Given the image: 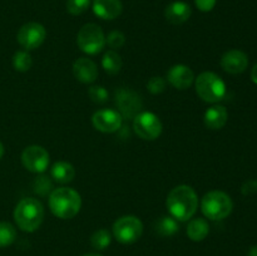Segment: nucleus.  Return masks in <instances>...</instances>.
<instances>
[{
    "label": "nucleus",
    "instance_id": "obj_1",
    "mask_svg": "<svg viewBox=\"0 0 257 256\" xmlns=\"http://www.w3.org/2000/svg\"><path fill=\"white\" fill-rule=\"evenodd\" d=\"M171 216L177 221H188L198 207V197L191 186L180 185L170 191L166 201Z\"/></svg>",
    "mask_w": 257,
    "mask_h": 256
},
{
    "label": "nucleus",
    "instance_id": "obj_2",
    "mask_svg": "<svg viewBox=\"0 0 257 256\" xmlns=\"http://www.w3.org/2000/svg\"><path fill=\"white\" fill-rule=\"evenodd\" d=\"M82 207V198L70 187H58L49 195V208L53 215L62 220H69L78 215Z\"/></svg>",
    "mask_w": 257,
    "mask_h": 256
},
{
    "label": "nucleus",
    "instance_id": "obj_3",
    "mask_svg": "<svg viewBox=\"0 0 257 256\" xmlns=\"http://www.w3.org/2000/svg\"><path fill=\"white\" fill-rule=\"evenodd\" d=\"M14 220L18 227L25 232H34L44 220V207L38 198H23L14 210Z\"/></svg>",
    "mask_w": 257,
    "mask_h": 256
},
{
    "label": "nucleus",
    "instance_id": "obj_4",
    "mask_svg": "<svg viewBox=\"0 0 257 256\" xmlns=\"http://www.w3.org/2000/svg\"><path fill=\"white\" fill-rule=\"evenodd\" d=\"M233 203L230 196L223 191L213 190L206 193L201 201V210L207 218L220 221L232 212Z\"/></svg>",
    "mask_w": 257,
    "mask_h": 256
},
{
    "label": "nucleus",
    "instance_id": "obj_5",
    "mask_svg": "<svg viewBox=\"0 0 257 256\" xmlns=\"http://www.w3.org/2000/svg\"><path fill=\"white\" fill-rule=\"evenodd\" d=\"M196 93L207 103H217L226 95V84L222 78L213 72H203L196 78Z\"/></svg>",
    "mask_w": 257,
    "mask_h": 256
},
{
    "label": "nucleus",
    "instance_id": "obj_6",
    "mask_svg": "<svg viewBox=\"0 0 257 256\" xmlns=\"http://www.w3.org/2000/svg\"><path fill=\"white\" fill-rule=\"evenodd\" d=\"M77 44L82 52L94 55L102 52L105 45V35L102 28L94 23L83 25L77 35Z\"/></svg>",
    "mask_w": 257,
    "mask_h": 256
},
{
    "label": "nucleus",
    "instance_id": "obj_7",
    "mask_svg": "<svg viewBox=\"0 0 257 256\" xmlns=\"http://www.w3.org/2000/svg\"><path fill=\"white\" fill-rule=\"evenodd\" d=\"M142 233L143 223L136 216H122L113 223V235L115 240L123 245H132L137 242Z\"/></svg>",
    "mask_w": 257,
    "mask_h": 256
},
{
    "label": "nucleus",
    "instance_id": "obj_8",
    "mask_svg": "<svg viewBox=\"0 0 257 256\" xmlns=\"http://www.w3.org/2000/svg\"><path fill=\"white\" fill-rule=\"evenodd\" d=\"M136 135L145 141H155L162 133V122L152 112H140L133 118Z\"/></svg>",
    "mask_w": 257,
    "mask_h": 256
},
{
    "label": "nucleus",
    "instance_id": "obj_9",
    "mask_svg": "<svg viewBox=\"0 0 257 256\" xmlns=\"http://www.w3.org/2000/svg\"><path fill=\"white\" fill-rule=\"evenodd\" d=\"M49 153L42 146H29L22 153L23 166L33 173L45 172L49 166Z\"/></svg>",
    "mask_w": 257,
    "mask_h": 256
},
{
    "label": "nucleus",
    "instance_id": "obj_10",
    "mask_svg": "<svg viewBox=\"0 0 257 256\" xmlns=\"http://www.w3.org/2000/svg\"><path fill=\"white\" fill-rule=\"evenodd\" d=\"M47 37V30L40 23L30 22L23 25L17 35L18 43L24 49L33 50L39 48L44 43Z\"/></svg>",
    "mask_w": 257,
    "mask_h": 256
},
{
    "label": "nucleus",
    "instance_id": "obj_11",
    "mask_svg": "<svg viewBox=\"0 0 257 256\" xmlns=\"http://www.w3.org/2000/svg\"><path fill=\"white\" fill-rule=\"evenodd\" d=\"M115 104L122 118H135L142 109V98L133 90L120 88L115 92Z\"/></svg>",
    "mask_w": 257,
    "mask_h": 256
},
{
    "label": "nucleus",
    "instance_id": "obj_12",
    "mask_svg": "<svg viewBox=\"0 0 257 256\" xmlns=\"http://www.w3.org/2000/svg\"><path fill=\"white\" fill-rule=\"evenodd\" d=\"M123 118L118 110L100 109L92 115V123L94 128L103 133H114L122 127Z\"/></svg>",
    "mask_w": 257,
    "mask_h": 256
},
{
    "label": "nucleus",
    "instance_id": "obj_13",
    "mask_svg": "<svg viewBox=\"0 0 257 256\" xmlns=\"http://www.w3.org/2000/svg\"><path fill=\"white\" fill-rule=\"evenodd\" d=\"M248 65V57L246 53L238 49H231L221 58V67L228 74H240Z\"/></svg>",
    "mask_w": 257,
    "mask_h": 256
},
{
    "label": "nucleus",
    "instance_id": "obj_14",
    "mask_svg": "<svg viewBox=\"0 0 257 256\" xmlns=\"http://www.w3.org/2000/svg\"><path fill=\"white\" fill-rule=\"evenodd\" d=\"M167 80L176 89L185 90L192 85L195 74L192 69L185 64H176L167 72Z\"/></svg>",
    "mask_w": 257,
    "mask_h": 256
},
{
    "label": "nucleus",
    "instance_id": "obj_15",
    "mask_svg": "<svg viewBox=\"0 0 257 256\" xmlns=\"http://www.w3.org/2000/svg\"><path fill=\"white\" fill-rule=\"evenodd\" d=\"M73 74L80 83L89 84L98 78V68L89 58H78L73 64Z\"/></svg>",
    "mask_w": 257,
    "mask_h": 256
},
{
    "label": "nucleus",
    "instance_id": "obj_16",
    "mask_svg": "<svg viewBox=\"0 0 257 256\" xmlns=\"http://www.w3.org/2000/svg\"><path fill=\"white\" fill-rule=\"evenodd\" d=\"M120 0H93V12L103 20L117 19L122 14Z\"/></svg>",
    "mask_w": 257,
    "mask_h": 256
},
{
    "label": "nucleus",
    "instance_id": "obj_17",
    "mask_svg": "<svg viewBox=\"0 0 257 256\" xmlns=\"http://www.w3.org/2000/svg\"><path fill=\"white\" fill-rule=\"evenodd\" d=\"M192 14V9L185 2H172L165 10V17L171 24L180 25L187 22Z\"/></svg>",
    "mask_w": 257,
    "mask_h": 256
},
{
    "label": "nucleus",
    "instance_id": "obj_18",
    "mask_svg": "<svg viewBox=\"0 0 257 256\" xmlns=\"http://www.w3.org/2000/svg\"><path fill=\"white\" fill-rule=\"evenodd\" d=\"M228 119V112L223 105H212V107L208 108L205 112V125L208 130L218 131L221 128H223L227 123Z\"/></svg>",
    "mask_w": 257,
    "mask_h": 256
},
{
    "label": "nucleus",
    "instance_id": "obj_19",
    "mask_svg": "<svg viewBox=\"0 0 257 256\" xmlns=\"http://www.w3.org/2000/svg\"><path fill=\"white\" fill-rule=\"evenodd\" d=\"M50 176L58 183H69L75 177V170L72 163L67 161H58L50 168Z\"/></svg>",
    "mask_w": 257,
    "mask_h": 256
},
{
    "label": "nucleus",
    "instance_id": "obj_20",
    "mask_svg": "<svg viewBox=\"0 0 257 256\" xmlns=\"http://www.w3.org/2000/svg\"><path fill=\"white\" fill-rule=\"evenodd\" d=\"M210 232V225L205 218H193L187 226V236L195 242L205 240Z\"/></svg>",
    "mask_w": 257,
    "mask_h": 256
},
{
    "label": "nucleus",
    "instance_id": "obj_21",
    "mask_svg": "<svg viewBox=\"0 0 257 256\" xmlns=\"http://www.w3.org/2000/svg\"><path fill=\"white\" fill-rule=\"evenodd\" d=\"M155 231L157 235L162 236V237H170L180 231V226H178L177 220L173 218L172 216H162L156 221Z\"/></svg>",
    "mask_w": 257,
    "mask_h": 256
},
{
    "label": "nucleus",
    "instance_id": "obj_22",
    "mask_svg": "<svg viewBox=\"0 0 257 256\" xmlns=\"http://www.w3.org/2000/svg\"><path fill=\"white\" fill-rule=\"evenodd\" d=\"M122 58L115 50H108L102 58V67L110 75H114L122 69Z\"/></svg>",
    "mask_w": 257,
    "mask_h": 256
},
{
    "label": "nucleus",
    "instance_id": "obj_23",
    "mask_svg": "<svg viewBox=\"0 0 257 256\" xmlns=\"http://www.w3.org/2000/svg\"><path fill=\"white\" fill-rule=\"evenodd\" d=\"M110 241H112V236H110L109 231L105 230V228H100V230H97L92 235L90 245H92L93 248L100 251L105 250L110 245Z\"/></svg>",
    "mask_w": 257,
    "mask_h": 256
},
{
    "label": "nucleus",
    "instance_id": "obj_24",
    "mask_svg": "<svg viewBox=\"0 0 257 256\" xmlns=\"http://www.w3.org/2000/svg\"><path fill=\"white\" fill-rule=\"evenodd\" d=\"M33 65V59L32 55L29 54L25 50H18L17 53L13 57V67L18 72H28V70L32 68Z\"/></svg>",
    "mask_w": 257,
    "mask_h": 256
},
{
    "label": "nucleus",
    "instance_id": "obj_25",
    "mask_svg": "<svg viewBox=\"0 0 257 256\" xmlns=\"http://www.w3.org/2000/svg\"><path fill=\"white\" fill-rule=\"evenodd\" d=\"M17 238V230L14 226L7 221L0 222V247L10 246Z\"/></svg>",
    "mask_w": 257,
    "mask_h": 256
},
{
    "label": "nucleus",
    "instance_id": "obj_26",
    "mask_svg": "<svg viewBox=\"0 0 257 256\" xmlns=\"http://www.w3.org/2000/svg\"><path fill=\"white\" fill-rule=\"evenodd\" d=\"M33 191L39 196H48L53 191V182L48 176H38L33 181Z\"/></svg>",
    "mask_w": 257,
    "mask_h": 256
},
{
    "label": "nucleus",
    "instance_id": "obj_27",
    "mask_svg": "<svg viewBox=\"0 0 257 256\" xmlns=\"http://www.w3.org/2000/svg\"><path fill=\"white\" fill-rule=\"evenodd\" d=\"M88 94H89L92 102L97 103V104H103L108 100V97H109V93L102 85H93V87L89 88L88 90Z\"/></svg>",
    "mask_w": 257,
    "mask_h": 256
},
{
    "label": "nucleus",
    "instance_id": "obj_28",
    "mask_svg": "<svg viewBox=\"0 0 257 256\" xmlns=\"http://www.w3.org/2000/svg\"><path fill=\"white\" fill-rule=\"evenodd\" d=\"M90 5V0H68L67 2V10L72 15H80Z\"/></svg>",
    "mask_w": 257,
    "mask_h": 256
},
{
    "label": "nucleus",
    "instance_id": "obj_29",
    "mask_svg": "<svg viewBox=\"0 0 257 256\" xmlns=\"http://www.w3.org/2000/svg\"><path fill=\"white\" fill-rule=\"evenodd\" d=\"M105 43L112 48L113 50L114 49H119L124 45L125 43V37L122 32L119 30H113L108 34V37L105 38Z\"/></svg>",
    "mask_w": 257,
    "mask_h": 256
},
{
    "label": "nucleus",
    "instance_id": "obj_30",
    "mask_svg": "<svg viewBox=\"0 0 257 256\" xmlns=\"http://www.w3.org/2000/svg\"><path fill=\"white\" fill-rule=\"evenodd\" d=\"M147 89L152 94H161L166 89V79L162 77H152L148 80Z\"/></svg>",
    "mask_w": 257,
    "mask_h": 256
},
{
    "label": "nucleus",
    "instance_id": "obj_31",
    "mask_svg": "<svg viewBox=\"0 0 257 256\" xmlns=\"http://www.w3.org/2000/svg\"><path fill=\"white\" fill-rule=\"evenodd\" d=\"M241 192L245 196L253 195L257 192V180H248L241 187Z\"/></svg>",
    "mask_w": 257,
    "mask_h": 256
},
{
    "label": "nucleus",
    "instance_id": "obj_32",
    "mask_svg": "<svg viewBox=\"0 0 257 256\" xmlns=\"http://www.w3.org/2000/svg\"><path fill=\"white\" fill-rule=\"evenodd\" d=\"M216 2L217 0H195L196 7L201 10V12H211L215 8Z\"/></svg>",
    "mask_w": 257,
    "mask_h": 256
},
{
    "label": "nucleus",
    "instance_id": "obj_33",
    "mask_svg": "<svg viewBox=\"0 0 257 256\" xmlns=\"http://www.w3.org/2000/svg\"><path fill=\"white\" fill-rule=\"evenodd\" d=\"M251 79H252L253 83L257 84V64L253 65L252 70H251Z\"/></svg>",
    "mask_w": 257,
    "mask_h": 256
},
{
    "label": "nucleus",
    "instance_id": "obj_34",
    "mask_svg": "<svg viewBox=\"0 0 257 256\" xmlns=\"http://www.w3.org/2000/svg\"><path fill=\"white\" fill-rule=\"evenodd\" d=\"M247 256H257V245L256 246H252V247L250 248V251H248V255Z\"/></svg>",
    "mask_w": 257,
    "mask_h": 256
},
{
    "label": "nucleus",
    "instance_id": "obj_35",
    "mask_svg": "<svg viewBox=\"0 0 257 256\" xmlns=\"http://www.w3.org/2000/svg\"><path fill=\"white\" fill-rule=\"evenodd\" d=\"M3 155H4V146H3V143L0 142V158L3 157Z\"/></svg>",
    "mask_w": 257,
    "mask_h": 256
},
{
    "label": "nucleus",
    "instance_id": "obj_36",
    "mask_svg": "<svg viewBox=\"0 0 257 256\" xmlns=\"http://www.w3.org/2000/svg\"><path fill=\"white\" fill-rule=\"evenodd\" d=\"M83 256H102L100 253H95V252H92V253H85V255Z\"/></svg>",
    "mask_w": 257,
    "mask_h": 256
}]
</instances>
